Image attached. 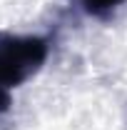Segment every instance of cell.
Listing matches in <instances>:
<instances>
[{
  "instance_id": "6da1fadb",
  "label": "cell",
  "mask_w": 127,
  "mask_h": 130,
  "mask_svg": "<svg viewBox=\"0 0 127 130\" xmlns=\"http://www.w3.org/2000/svg\"><path fill=\"white\" fill-rule=\"evenodd\" d=\"M52 48L50 35L0 32V115L10 110V90L30 80L45 65Z\"/></svg>"
},
{
  "instance_id": "7a4b0ae2",
  "label": "cell",
  "mask_w": 127,
  "mask_h": 130,
  "mask_svg": "<svg viewBox=\"0 0 127 130\" xmlns=\"http://www.w3.org/2000/svg\"><path fill=\"white\" fill-rule=\"evenodd\" d=\"M125 0H80L82 10L92 18H110Z\"/></svg>"
}]
</instances>
